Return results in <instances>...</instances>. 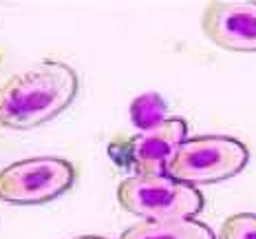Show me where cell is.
I'll return each mask as SVG.
<instances>
[{"label":"cell","instance_id":"obj_1","mask_svg":"<svg viewBox=\"0 0 256 239\" xmlns=\"http://www.w3.org/2000/svg\"><path fill=\"white\" fill-rule=\"evenodd\" d=\"M78 73L60 60H40L0 84V126L26 131L53 120L76 100Z\"/></svg>","mask_w":256,"mask_h":239},{"label":"cell","instance_id":"obj_2","mask_svg":"<svg viewBox=\"0 0 256 239\" xmlns=\"http://www.w3.org/2000/svg\"><path fill=\"white\" fill-rule=\"evenodd\" d=\"M117 201L142 221L192 219L204 210L201 190L170 175H130L117 186Z\"/></svg>","mask_w":256,"mask_h":239},{"label":"cell","instance_id":"obj_3","mask_svg":"<svg viewBox=\"0 0 256 239\" xmlns=\"http://www.w3.org/2000/svg\"><path fill=\"white\" fill-rule=\"evenodd\" d=\"M248 159V148L234 137L199 135L177 148L166 175L190 186L214 184L241 173Z\"/></svg>","mask_w":256,"mask_h":239},{"label":"cell","instance_id":"obj_4","mask_svg":"<svg viewBox=\"0 0 256 239\" xmlns=\"http://www.w3.org/2000/svg\"><path fill=\"white\" fill-rule=\"evenodd\" d=\"M76 182V168L60 157H29L0 171V199L16 206L46 204Z\"/></svg>","mask_w":256,"mask_h":239},{"label":"cell","instance_id":"obj_5","mask_svg":"<svg viewBox=\"0 0 256 239\" xmlns=\"http://www.w3.org/2000/svg\"><path fill=\"white\" fill-rule=\"evenodd\" d=\"M208 40L226 51H256V3L252 0H214L201 16Z\"/></svg>","mask_w":256,"mask_h":239},{"label":"cell","instance_id":"obj_6","mask_svg":"<svg viewBox=\"0 0 256 239\" xmlns=\"http://www.w3.org/2000/svg\"><path fill=\"white\" fill-rule=\"evenodd\" d=\"M186 122L166 118L124 142V155L135 175H166L177 148L186 142Z\"/></svg>","mask_w":256,"mask_h":239},{"label":"cell","instance_id":"obj_7","mask_svg":"<svg viewBox=\"0 0 256 239\" xmlns=\"http://www.w3.org/2000/svg\"><path fill=\"white\" fill-rule=\"evenodd\" d=\"M120 239H216L206 224L194 219L179 221H140L128 226Z\"/></svg>","mask_w":256,"mask_h":239},{"label":"cell","instance_id":"obj_8","mask_svg":"<svg viewBox=\"0 0 256 239\" xmlns=\"http://www.w3.org/2000/svg\"><path fill=\"white\" fill-rule=\"evenodd\" d=\"M130 113H132V122H135V126H140L142 131L150 129V126L159 124L162 120H166L162 115V100H159L157 95H144V98L135 100Z\"/></svg>","mask_w":256,"mask_h":239},{"label":"cell","instance_id":"obj_9","mask_svg":"<svg viewBox=\"0 0 256 239\" xmlns=\"http://www.w3.org/2000/svg\"><path fill=\"white\" fill-rule=\"evenodd\" d=\"M218 239H256V215L238 212L223 221Z\"/></svg>","mask_w":256,"mask_h":239},{"label":"cell","instance_id":"obj_10","mask_svg":"<svg viewBox=\"0 0 256 239\" xmlns=\"http://www.w3.org/2000/svg\"><path fill=\"white\" fill-rule=\"evenodd\" d=\"M76 239H104V237H76Z\"/></svg>","mask_w":256,"mask_h":239}]
</instances>
